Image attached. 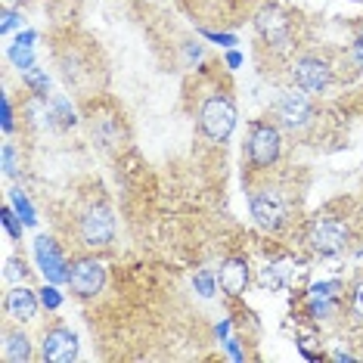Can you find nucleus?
I'll use <instances>...</instances> for the list:
<instances>
[{
	"label": "nucleus",
	"instance_id": "11",
	"mask_svg": "<svg viewBox=\"0 0 363 363\" xmlns=\"http://www.w3.org/2000/svg\"><path fill=\"white\" fill-rule=\"evenodd\" d=\"M35 252H38L40 270H44V277H47V279H53V283H62V279L69 277V270H65V261H62V255L56 252L53 239L40 236L38 242H35Z\"/></svg>",
	"mask_w": 363,
	"mask_h": 363
},
{
	"label": "nucleus",
	"instance_id": "23",
	"mask_svg": "<svg viewBox=\"0 0 363 363\" xmlns=\"http://www.w3.org/2000/svg\"><path fill=\"white\" fill-rule=\"evenodd\" d=\"M40 301L47 304V308H60V295H56V289H44V295H40Z\"/></svg>",
	"mask_w": 363,
	"mask_h": 363
},
{
	"label": "nucleus",
	"instance_id": "7",
	"mask_svg": "<svg viewBox=\"0 0 363 363\" xmlns=\"http://www.w3.org/2000/svg\"><path fill=\"white\" fill-rule=\"evenodd\" d=\"M292 78H295V87H301L304 94H323L333 84V69L320 56H301L292 65Z\"/></svg>",
	"mask_w": 363,
	"mask_h": 363
},
{
	"label": "nucleus",
	"instance_id": "1",
	"mask_svg": "<svg viewBox=\"0 0 363 363\" xmlns=\"http://www.w3.org/2000/svg\"><path fill=\"white\" fill-rule=\"evenodd\" d=\"M199 128L211 143H224L236 128V106L230 96L214 94L199 106Z\"/></svg>",
	"mask_w": 363,
	"mask_h": 363
},
{
	"label": "nucleus",
	"instance_id": "6",
	"mask_svg": "<svg viewBox=\"0 0 363 363\" xmlns=\"http://www.w3.org/2000/svg\"><path fill=\"white\" fill-rule=\"evenodd\" d=\"M65 283L72 286V292H75L78 298H94V295L103 292V286H106V267L96 258H78L69 267Z\"/></svg>",
	"mask_w": 363,
	"mask_h": 363
},
{
	"label": "nucleus",
	"instance_id": "24",
	"mask_svg": "<svg viewBox=\"0 0 363 363\" xmlns=\"http://www.w3.org/2000/svg\"><path fill=\"white\" fill-rule=\"evenodd\" d=\"M4 224H6V230H10L13 236H22V230H19V224H16V218H13L10 208H4Z\"/></svg>",
	"mask_w": 363,
	"mask_h": 363
},
{
	"label": "nucleus",
	"instance_id": "4",
	"mask_svg": "<svg viewBox=\"0 0 363 363\" xmlns=\"http://www.w3.org/2000/svg\"><path fill=\"white\" fill-rule=\"evenodd\" d=\"M308 242H311V249L317 255H326L329 258V255H338V252L348 249L351 230H348L345 220H338V218H320V220H313L311 224Z\"/></svg>",
	"mask_w": 363,
	"mask_h": 363
},
{
	"label": "nucleus",
	"instance_id": "14",
	"mask_svg": "<svg viewBox=\"0 0 363 363\" xmlns=\"http://www.w3.org/2000/svg\"><path fill=\"white\" fill-rule=\"evenodd\" d=\"M0 354L6 363H26L31 360V342L22 329H4V342H0Z\"/></svg>",
	"mask_w": 363,
	"mask_h": 363
},
{
	"label": "nucleus",
	"instance_id": "20",
	"mask_svg": "<svg viewBox=\"0 0 363 363\" xmlns=\"http://www.w3.org/2000/svg\"><path fill=\"white\" fill-rule=\"evenodd\" d=\"M335 289H338L335 283H323V286H313V289H311V301H317V298H320V301L333 298V295H335Z\"/></svg>",
	"mask_w": 363,
	"mask_h": 363
},
{
	"label": "nucleus",
	"instance_id": "16",
	"mask_svg": "<svg viewBox=\"0 0 363 363\" xmlns=\"http://www.w3.org/2000/svg\"><path fill=\"white\" fill-rule=\"evenodd\" d=\"M351 313L363 323V277L354 283V292H351Z\"/></svg>",
	"mask_w": 363,
	"mask_h": 363
},
{
	"label": "nucleus",
	"instance_id": "2",
	"mask_svg": "<svg viewBox=\"0 0 363 363\" xmlns=\"http://www.w3.org/2000/svg\"><path fill=\"white\" fill-rule=\"evenodd\" d=\"M78 233L81 242L90 249H103L115 239V214L109 205H90L78 220Z\"/></svg>",
	"mask_w": 363,
	"mask_h": 363
},
{
	"label": "nucleus",
	"instance_id": "12",
	"mask_svg": "<svg viewBox=\"0 0 363 363\" xmlns=\"http://www.w3.org/2000/svg\"><path fill=\"white\" fill-rule=\"evenodd\" d=\"M245 286H249V261L245 258H227L220 264V289L227 295H242Z\"/></svg>",
	"mask_w": 363,
	"mask_h": 363
},
{
	"label": "nucleus",
	"instance_id": "19",
	"mask_svg": "<svg viewBox=\"0 0 363 363\" xmlns=\"http://www.w3.org/2000/svg\"><path fill=\"white\" fill-rule=\"evenodd\" d=\"M13 202H16V208H19L22 218H26V224H35V211H31V205L26 202V196H22V193H13Z\"/></svg>",
	"mask_w": 363,
	"mask_h": 363
},
{
	"label": "nucleus",
	"instance_id": "5",
	"mask_svg": "<svg viewBox=\"0 0 363 363\" xmlns=\"http://www.w3.org/2000/svg\"><path fill=\"white\" fill-rule=\"evenodd\" d=\"M308 96L311 94H304L301 87L283 90V94H279V100H277V118H279V125L289 128V130L308 128L311 118H313V106H311Z\"/></svg>",
	"mask_w": 363,
	"mask_h": 363
},
{
	"label": "nucleus",
	"instance_id": "22",
	"mask_svg": "<svg viewBox=\"0 0 363 363\" xmlns=\"http://www.w3.org/2000/svg\"><path fill=\"white\" fill-rule=\"evenodd\" d=\"M196 289H199L205 298H211V295H214V279H211V274H199V277H196Z\"/></svg>",
	"mask_w": 363,
	"mask_h": 363
},
{
	"label": "nucleus",
	"instance_id": "10",
	"mask_svg": "<svg viewBox=\"0 0 363 363\" xmlns=\"http://www.w3.org/2000/svg\"><path fill=\"white\" fill-rule=\"evenodd\" d=\"M255 28H258V35L274 47H283L289 40V19L279 6H264L258 13V19H255Z\"/></svg>",
	"mask_w": 363,
	"mask_h": 363
},
{
	"label": "nucleus",
	"instance_id": "21",
	"mask_svg": "<svg viewBox=\"0 0 363 363\" xmlns=\"http://www.w3.org/2000/svg\"><path fill=\"white\" fill-rule=\"evenodd\" d=\"M4 171H6V174H16V171H19V164H16V150H13V146L10 143H6L4 146Z\"/></svg>",
	"mask_w": 363,
	"mask_h": 363
},
{
	"label": "nucleus",
	"instance_id": "8",
	"mask_svg": "<svg viewBox=\"0 0 363 363\" xmlns=\"http://www.w3.org/2000/svg\"><path fill=\"white\" fill-rule=\"evenodd\" d=\"M252 218L255 224H258L261 230H279L286 220V205L283 199H279L277 189H258V193H252Z\"/></svg>",
	"mask_w": 363,
	"mask_h": 363
},
{
	"label": "nucleus",
	"instance_id": "26",
	"mask_svg": "<svg viewBox=\"0 0 363 363\" xmlns=\"http://www.w3.org/2000/svg\"><path fill=\"white\" fill-rule=\"evenodd\" d=\"M16 22H19V16H16L13 10H6V13H4V31H10V28H16Z\"/></svg>",
	"mask_w": 363,
	"mask_h": 363
},
{
	"label": "nucleus",
	"instance_id": "25",
	"mask_svg": "<svg viewBox=\"0 0 363 363\" xmlns=\"http://www.w3.org/2000/svg\"><path fill=\"white\" fill-rule=\"evenodd\" d=\"M351 60H354V62H357L360 69H363V35H360L357 40H354V47H351Z\"/></svg>",
	"mask_w": 363,
	"mask_h": 363
},
{
	"label": "nucleus",
	"instance_id": "15",
	"mask_svg": "<svg viewBox=\"0 0 363 363\" xmlns=\"http://www.w3.org/2000/svg\"><path fill=\"white\" fill-rule=\"evenodd\" d=\"M258 283H261V289H270V292H277V289H283V283H286L283 267H277V264H267V267L261 270Z\"/></svg>",
	"mask_w": 363,
	"mask_h": 363
},
{
	"label": "nucleus",
	"instance_id": "13",
	"mask_svg": "<svg viewBox=\"0 0 363 363\" xmlns=\"http://www.w3.org/2000/svg\"><path fill=\"white\" fill-rule=\"evenodd\" d=\"M6 313H10L13 320H35V313H38V298H35V292H31L28 286H13L10 292H6Z\"/></svg>",
	"mask_w": 363,
	"mask_h": 363
},
{
	"label": "nucleus",
	"instance_id": "17",
	"mask_svg": "<svg viewBox=\"0 0 363 363\" xmlns=\"http://www.w3.org/2000/svg\"><path fill=\"white\" fill-rule=\"evenodd\" d=\"M26 274H28V270H26V261H16V258L6 261V270H4L6 279H19V283H22V279H26Z\"/></svg>",
	"mask_w": 363,
	"mask_h": 363
},
{
	"label": "nucleus",
	"instance_id": "3",
	"mask_svg": "<svg viewBox=\"0 0 363 363\" xmlns=\"http://www.w3.org/2000/svg\"><path fill=\"white\" fill-rule=\"evenodd\" d=\"M279 152H283V137H279V128L270 125V121H255L252 134H249V162L252 168H270Z\"/></svg>",
	"mask_w": 363,
	"mask_h": 363
},
{
	"label": "nucleus",
	"instance_id": "9",
	"mask_svg": "<svg viewBox=\"0 0 363 363\" xmlns=\"http://www.w3.org/2000/svg\"><path fill=\"white\" fill-rule=\"evenodd\" d=\"M40 357L50 363H72L78 357V335L65 326L47 329L44 342H40Z\"/></svg>",
	"mask_w": 363,
	"mask_h": 363
},
{
	"label": "nucleus",
	"instance_id": "18",
	"mask_svg": "<svg viewBox=\"0 0 363 363\" xmlns=\"http://www.w3.org/2000/svg\"><path fill=\"white\" fill-rule=\"evenodd\" d=\"M26 81L38 90V94H47V87H50V81H47V75H44V72H38V69H28Z\"/></svg>",
	"mask_w": 363,
	"mask_h": 363
}]
</instances>
